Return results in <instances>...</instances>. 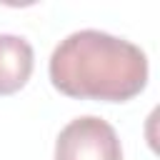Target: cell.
Segmentation results:
<instances>
[{
    "label": "cell",
    "mask_w": 160,
    "mask_h": 160,
    "mask_svg": "<svg viewBox=\"0 0 160 160\" xmlns=\"http://www.w3.org/2000/svg\"><path fill=\"white\" fill-rule=\"evenodd\" d=\"M48 70L52 88L78 100L125 102L148 85V55L102 30L70 32L55 45Z\"/></svg>",
    "instance_id": "cell-1"
},
{
    "label": "cell",
    "mask_w": 160,
    "mask_h": 160,
    "mask_svg": "<svg viewBox=\"0 0 160 160\" xmlns=\"http://www.w3.org/2000/svg\"><path fill=\"white\" fill-rule=\"evenodd\" d=\"M55 160H122V145L108 120L80 115L60 130Z\"/></svg>",
    "instance_id": "cell-2"
},
{
    "label": "cell",
    "mask_w": 160,
    "mask_h": 160,
    "mask_svg": "<svg viewBox=\"0 0 160 160\" xmlns=\"http://www.w3.org/2000/svg\"><path fill=\"white\" fill-rule=\"evenodd\" d=\"M32 45L12 32H0V95L22 90L32 75Z\"/></svg>",
    "instance_id": "cell-3"
}]
</instances>
